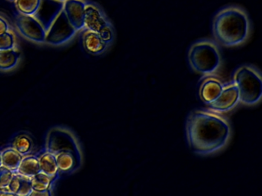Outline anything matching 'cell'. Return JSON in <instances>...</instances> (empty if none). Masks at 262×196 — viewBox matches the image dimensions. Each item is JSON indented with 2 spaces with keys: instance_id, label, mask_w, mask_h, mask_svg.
<instances>
[{
  "instance_id": "obj_1",
  "label": "cell",
  "mask_w": 262,
  "mask_h": 196,
  "mask_svg": "<svg viewBox=\"0 0 262 196\" xmlns=\"http://www.w3.org/2000/svg\"><path fill=\"white\" fill-rule=\"evenodd\" d=\"M187 140L190 148L199 155H208L222 150L231 136L228 121L209 110H195L188 116Z\"/></svg>"
},
{
  "instance_id": "obj_2",
  "label": "cell",
  "mask_w": 262,
  "mask_h": 196,
  "mask_svg": "<svg viewBox=\"0 0 262 196\" xmlns=\"http://www.w3.org/2000/svg\"><path fill=\"white\" fill-rule=\"evenodd\" d=\"M212 29L219 44L225 47H236L249 38L251 22L245 10L236 6H228L216 14Z\"/></svg>"
},
{
  "instance_id": "obj_3",
  "label": "cell",
  "mask_w": 262,
  "mask_h": 196,
  "mask_svg": "<svg viewBox=\"0 0 262 196\" xmlns=\"http://www.w3.org/2000/svg\"><path fill=\"white\" fill-rule=\"evenodd\" d=\"M37 14L38 20L43 26L46 42L49 44H63L71 39L76 31L68 21L63 9V1L42 0Z\"/></svg>"
},
{
  "instance_id": "obj_4",
  "label": "cell",
  "mask_w": 262,
  "mask_h": 196,
  "mask_svg": "<svg viewBox=\"0 0 262 196\" xmlns=\"http://www.w3.org/2000/svg\"><path fill=\"white\" fill-rule=\"evenodd\" d=\"M188 61L194 71L206 76L217 72L222 64V58L214 41L201 40L190 47Z\"/></svg>"
},
{
  "instance_id": "obj_5",
  "label": "cell",
  "mask_w": 262,
  "mask_h": 196,
  "mask_svg": "<svg viewBox=\"0 0 262 196\" xmlns=\"http://www.w3.org/2000/svg\"><path fill=\"white\" fill-rule=\"evenodd\" d=\"M233 82L237 86L239 101L245 105H254L260 101L262 80L260 72L251 65L239 67L234 72Z\"/></svg>"
},
{
  "instance_id": "obj_6",
  "label": "cell",
  "mask_w": 262,
  "mask_h": 196,
  "mask_svg": "<svg viewBox=\"0 0 262 196\" xmlns=\"http://www.w3.org/2000/svg\"><path fill=\"white\" fill-rule=\"evenodd\" d=\"M85 29L99 34L108 44L114 40V29L111 23L103 12L91 3L85 6Z\"/></svg>"
},
{
  "instance_id": "obj_7",
  "label": "cell",
  "mask_w": 262,
  "mask_h": 196,
  "mask_svg": "<svg viewBox=\"0 0 262 196\" xmlns=\"http://www.w3.org/2000/svg\"><path fill=\"white\" fill-rule=\"evenodd\" d=\"M16 24L19 32L27 39L36 43H46L43 26L34 15L19 14L16 16Z\"/></svg>"
},
{
  "instance_id": "obj_8",
  "label": "cell",
  "mask_w": 262,
  "mask_h": 196,
  "mask_svg": "<svg viewBox=\"0 0 262 196\" xmlns=\"http://www.w3.org/2000/svg\"><path fill=\"white\" fill-rule=\"evenodd\" d=\"M239 102V93L234 82L224 85L223 90L219 97L209 105L211 110L215 112H227L234 108Z\"/></svg>"
},
{
  "instance_id": "obj_9",
  "label": "cell",
  "mask_w": 262,
  "mask_h": 196,
  "mask_svg": "<svg viewBox=\"0 0 262 196\" xmlns=\"http://www.w3.org/2000/svg\"><path fill=\"white\" fill-rule=\"evenodd\" d=\"M85 6L83 0H64L63 9L68 21L78 32L85 29Z\"/></svg>"
},
{
  "instance_id": "obj_10",
  "label": "cell",
  "mask_w": 262,
  "mask_h": 196,
  "mask_svg": "<svg viewBox=\"0 0 262 196\" xmlns=\"http://www.w3.org/2000/svg\"><path fill=\"white\" fill-rule=\"evenodd\" d=\"M224 85L225 84H222L216 77L212 75H206L201 84L199 90L201 99L207 104H211L219 97L223 90Z\"/></svg>"
},
{
  "instance_id": "obj_11",
  "label": "cell",
  "mask_w": 262,
  "mask_h": 196,
  "mask_svg": "<svg viewBox=\"0 0 262 196\" xmlns=\"http://www.w3.org/2000/svg\"><path fill=\"white\" fill-rule=\"evenodd\" d=\"M82 44L87 52L91 55H98L105 52L110 44L99 34L85 29L82 35Z\"/></svg>"
},
{
  "instance_id": "obj_12",
  "label": "cell",
  "mask_w": 262,
  "mask_h": 196,
  "mask_svg": "<svg viewBox=\"0 0 262 196\" xmlns=\"http://www.w3.org/2000/svg\"><path fill=\"white\" fill-rule=\"evenodd\" d=\"M7 189L16 196H29L33 191L31 179L14 173Z\"/></svg>"
},
{
  "instance_id": "obj_13",
  "label": "cell",
  "mask_w": 262,
  "mask_h": 196,
  "mask_svg": "<svg viewBox=\"0 0 262 196\" xmlns=\"http://www.w3.org/2000/svg\"><path fill=\"white\" fill-rule=\"evenodd\" d=\"M16 173L30 179L34 177L38 173H40L39 158L32 155L24 156Z\"/></svg>"
},
{
  "instance_id": "obj_14",
  "label": "cell",
  "mask_w": 262,
  "mask_h": 196,
  "mask_svg": "<svg viewBox=\"0 0 262 196\" xmlns=\"http://www.w3.org/2000/svg\"><path fill=\"white\" fill-rule=\"evenodd\" d=\"M39 158L41 173H45L52 179L56 177L59 173L56 154L52 152H45Z\"/></svg>"
},
{
  "instance_id": "obj_15",
  "label": "cell",
  "mask_w": 262,
  "mask_h": 196,
  "mask_svg": "<svg viewBox=\"0 0 262 196\" xmlns=\"http://www.w3.org/2000/svg\"><path fill=\"white\" fill-rule=\"evenodd\" d=\"M24 156L13 147H9L2 151V166L13 173H16Z\"/></svg>"
},
{
  "instance_id": "obj_16",
  "label": "cell",
  "mask_w": 262,
  "mask_h": 196,
  "mask_svg": "<svg viewBox=\"0 0 262 196\" xmlns=\"http://www.w3.org/2000/svg\"><path fill=\"white\" fill-rule=\"evenodd\" d=\"M19 55L14 48L0 51V70H12L19 62Z\"/></svg>"
},
{
  "instance_id": "obj_17",
  "label": "cell",
  "mask_w": 262,
  "mask_h": 196,
  "mask_svg": "<svg viewBox=\"0 0 262 196\" xmlns=\"http://www.w3.org/2000/svg\"><path fill=\"white\" fill-rule=\"evenodd\" d=\"M13 149L22 156H25L30 155L33 148V140L27 134H20L15 138L13 142Z\"/></svg>"
},
{
  "instance_id": "obj_18",
  "label": "cell",
  "mask_w": 262,
  "mask_h": 196,
  "mask_svg": "<svg viewBox=\"0 0 262 196\" xmlns=\"http://www.w3.org/2000/svg\"><path fill=\"white\" fill-rule=\"evenodd\" d=\"M42 0H15V5L19 14L35 15L40 7Z\"/></svg>"
},
{
  "instance_id": "obj_19",
  "label": "cell",
  "mask_w": 262,
  "mask_h": 196,
  "mask_svg": "<svg viewBox=\"0 0 262 196\" xmlns=\"http://www.w3.org/2000/svg\"><path fill=\"white\" fill-rule=\"evenodd\" d=\"M59 171L67 173L70 171L75 165L74 156L72 153L67 151H62L56 154Z\"/></svg>"
},
{
  "instance_id": "obj_20",
  "label": "cell",
  "mask_w": 262,
  "mask_h": 196,
  "mask_svg": "<svg viewBox=\"0 0 262 196\" xmlns=\"http://www.w3.org/2000/svg\"><path fill=\"white\" fill-rule=\"evenodd\" d=\"M52 179L51 177L40 172L31 179L33 190L44 191L49 189L51 186Z\"/></svg>"
},
{
  "instance_id": "obj_21",
  "label": "cell",
  "mask_w": 262,
  "mask_h": 196,
  "mask_svg": "<svg viewBox=\"0 0 262 196\" xmlns=\"http://www.w3.org/2000/svg\"><path fill=\"white\" fill-rule=\"evenodd\" d=\"M15 41L14 35L10 32L0 35V51L10 50L14 48Z\"/></svg>"
},
{
  "instance_id": "obj_22",
  "label": "cell",
  "mask_w": 262,
  "mask_h": 196,
  "mask_svg": "<svg viewBox=\"0 0 262 196\" xmlns=\"http://www.w3.org/2000/svg\"><path fill=\"white\" fill-rule=\"evenodd\" d=\"M14 173L4 167H0V188H7Z\"/></svg>"
},
{
  "instance_id": "obj_23",
  "label": "cell",
  "mask_w": 262,
  "mask_h": 196,
  "mask_svg": "<svg viewBox=\"0 0 262 196\" xmlns=\"http://www.w3.org/2000/svg\"><path fill=\"white\" fill-rule=\"evenodd\" d=\"M9 30H10V27H9L8 22L6 21L5 18L0 16V35L10 32Z\"/></svg>"
},
{
  "instance_id": "obj_24",
  "label": "cell",
  "mask_w": 262,
  "mask_h": 196,
  "mask_svg": "<svg viewBox=\"0 0 262 196\" xmlns=\"http://www.w3.org/2000/svg\"><path fill=\"white\" fill-rule=\"evenodd\" d=\"M29 196H52V191L50 188L44 191H35L33 190Z\"/></svg>"
},
{
  "instance_id": "obj_25",
  "label": "cell",
  "mask_w": 262,
  "mask_h": 196,
  "mask_svg": "<svg viewBox=\"0 0 262 196\" xmlns=\"http://www.w3.org/2000/svg\"><path fill=\"white\" fill-rule=\"evenodd\" d=\"M0 196H16L7 188H0Z\"/></svg>"
},
{
  "instance_id": "obj_26",
  "label": "cell",
  "mask_w": 262,
  "mask_h": 196,
  "mask_svg": "<svg viewBox=\"0 0 262 196\" xmlns=\"http://www.w3.org/2000/svg\"><path fill=\"white\" fill-rule=\"evenodd\" d=\"M0 167H2V152L0 151Z\"/></svg>"
},
{
  "instance_id": "obj_27",
  "label": "cell",
  "mask_w": 262,
  "mask_h": 196,
  "mask_svg": "<svg viewBox=\"0 0 262 196\" xmlns=\"http://www.w3.org/2000/svg\"><path fill=\"white\" fill-rule=\"evenodd\" d=\"M10 1H14L15 2V0H10Z\"/></svg>"
}]
</instances>
